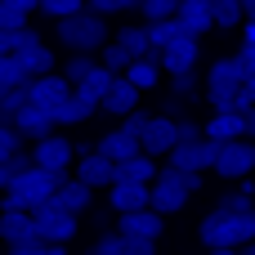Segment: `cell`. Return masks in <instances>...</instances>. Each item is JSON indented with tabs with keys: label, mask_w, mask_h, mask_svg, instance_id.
<instances>
[{
	"label": "cell",
	"mask_w": 255,
	"mask_h": 255,
	"mask_svg": "<svg viewBox=\"0 0 255 255\" xmlns=\"http://www.w3.org/2000/svg\"><path fill=\"white\" fill-rule=\"evenodd\" d=\"M188 27L179 22V13L175 18H157V22H148V36H152V45H170V40H179Z\"/></svg>",
	"instance_id": "cell-30"
},
{
	"label": "cell",
	"mask_w": 255,
	"mask_h": 255,
	"mask_svg": "<svg viewBox=\"0 0 255 255\" xmlns=\"http://www.w3.org/2000/svg\"><path fill=\"white\" fill-rule=\"evenodd\" d=\"M215 143H224V139H238V134H247V112L242 108H215V117L202 126Z\"/></svg>",
	"instance_id": "cell-19"
},
{
	"label": "cell",
	"mask_w": 255,
	"mask_h": 255,
	"mask_svg": "<svg viewBox=\"0 0 255 255\" xmlns=\"http://www.w3.org/2000/svg\"><path fill=\"white\" fill-rule=\"evenodd\" d=\"M85 4H90L94 13H103V18H108V13H121V0H85Z\"/></svg>",
	"instance_id": "cell-43"
},
{
	"label": "cell",
	"mask_w": 255,
	"mask_h": 255,
	"mask_svg": "<svg viewBox=\"0 0 255 255\" xmlns=\"http://www.w3.org/2000/svg\"><path fill=\"white\" fill-rule=\"evenodd\" d=\"M4 4H13V9H22V13H36V9H40V0H4Z\"/></svg>",
	"instance_id": "cell-45"
},
{
	"label": "cell",
	"mask_w": 255,
	"mask_h": 255,
	"mask_svg": "<svg viewBox=\"0 0 255 255\" xmlns=\"http://www.w3.org/2000/svg\"><path fill=\"white\" fill-rule=\"evenodd\" d=\"M117 229H121V233H134V238H161V229H166V215H161L157 206L121 211V215H117Z\"/></svg>",
	"instance_id": "cell-15"
},
{
	"label": "cell",
	"mask_w": 255,
	"mask_h": 255,
	"mask_svg": "<svg viewBox=\"0 0 255 255\" xmlns=\"http://www.w3.org/2000/svg\"><path fill=\"white\" fill-rule=\"evenodd\" d=\"M215 206H224V211H255V193H251V188L220 193V202H215Z\"/></svg>",
	"instance_id": "cell-34"
},
{
	"label": "cell",
	"mask_w": 255,
	"mask_h": 255,
	"mask_svg": "<svg viewBox=\"0 0 255 255\" xmlns=\"http://www.w3.org/2000/svg\"><path fill=\"white\" fill-rule=\"evenodd\" d=\"M139 143H143V152H152V157H166V152L179 143L175 117H148V126H143V134H139Z\"/></svg>",
	"instance_id": "cell-14"
},
{
	"label": "cell",
	"mask_w": 255,
	"mask_h": 255,
	"mask_svg": "<svg viewBox=\"0 0 255 255\" xmlns=\"http://www.w3.org/2000/svg\"><path fill=\"white\" fill-rule=\"evenodd\" d=\"M99 152H108L112 161H126V157H134V152H143V143H139V134H130L126 126H117V130H108L99 143H94Z\"/></svg>",
	"instance_id": "cell-21"
},
{
	"label": "cell",
	"mask_w": 255,
	"mask_h": 255,
	"mask_svg": "<svg viewBox=\"0 0 255 255\" xmlns=\"http://www.w3.org/2000/svg\"><path fill=\"white\" fill-rule=\"evenodd\" d=\"M18 63L27 67V76H45V72H54V49L45 40H31L18 49Z\"/></svg>",
	"instance_id": "cell-24"
},
{
	"label": "cell",
	"mask_w": 255,
	"mask_h": 255,
	"mask_svg": "<svg viewBox=\"0 0 255 255\" xmlns=\"http://www.w3.org/2000/svg\"><path fill=\"white\" fill-rule=\"evenodd\" d=\"M22 103H27V85H4L0 81V121H9Z\"/></svg>",
	"instance_id": "cell-31"
},
{
	"label": "cell",
	"mask_w": 255,
	"mask_h": 255,
	"mask_svg": "<svg viewBox=\"0 0 255 255\" xmlns=\"http://www.w3.org/2000/svg\"><path fill=\"white\" fill-rule=\"evenodd\" d=\"M13 152H22V130L13 121H0V161L13 157Z\"/></svg>",
	"instance_id": "cell-33"
},
{
	"label": "cell",
	"mask_w": 255,
	"mask_h": 255,
	"mask_svg": "<svg viewBox=\"0 0 255 255\" xmlns=\"http://www.w3.org/2000/svg\"><path fill=\"white\" fill-rule=\"evenodd\" d=\"M247 134L255 139V108H247Z\"/></svg>",
	"instance_id": "cell-47"
},
{
	"label": "cell",
	"mask_w": 255,
	"mask_h": 255,
	"mask_svg": "<svg viewBox=\"0 0 255 255\" xmlns=\"http://www.w3.org/2000/svg\"><path fill=\"white\" fill-rule=\"evenodd\" d=\"M49 202H54V206H63V211H72V215H85V211H90V202H94V188H90L85 179L67 175V179L58 184V193H54Z\"/></svg>",
	"instance_id": "cell-18"
},
{
	"label": "cell",
	"mask_w": 255,
	"mask_h": 255,
	"mask_svg": "<svg viewBox=\"0 0 255 255\" xmlns=\"http://www.w3.org/2000/svg\"><path fill=\"white\" fill-rule=\"evenodd\" d=\"M170 90H175V99H193L197 94V72H175L170 76Z\"/></svg>",
	"instance_id": "cell-38"
},
{
	"label": "cell",
	"mask_w": 255,
	"mask_h": 255,
	"mask_svg": "<svg viewBox=\"0 0 255 255\" xmlns=\"http://www.w3.org/2000/svg\"><path fill=\"white\" fill-rule=\"evenodd\" d=\"M94 251H99V255H126V238H121V229H117V233H103V238L94 242Z\"/></svg>",
	"instance_id": "cell-39"
},
{
	"label": "cell",
	"mask_w": 255,
	"mask_h": 255,
	"mask_svg": "<svg viewBox=\"0 0 255 255\" xmlns=\"http://www.w3.org/2000/svg\"><path fill=\"white\" fill-rule=\"evenodd\" d=\"M31 215H36V233L49 238V242H58V247H67V242L81 233V215H72V211H63V206H54V202H40Z\"/></svg>",
	"instance_id": "cell-8"
},
{
	"label": "cell",
	"mask_w": 255,
	"mask_h": 255,
	"mask_svg": "<svg viewBox=\"0 0 255 255\" xmlns=\"http://www.w3.org/2000/svg\"><path fill=\"white\" fill-rule=\"evenodd\" d=\"M130 9L139 13V9H143V0H121V13H130Z\"/></svg>",
	"instance_id": "cell-46"
},
{
	"label": "cell",
	"mask_w": 255,
	"mask_h": 255,
	"mask_svg": "<svg viewBox=\"0 0 255 255\" xmlns=\"http://www.w3.org/2000/svg\"><path fill=\"white\" fill-rule=\"evenodd\" d=\"M242 85H247L242 54H224V58L211 63V72H206V99H211V108H233V99H238Z\"/></svg>",
	"instance_id": "cell-5"
},
{
	"label": "cell",
	"mask_w": 255,
	"mask_h": 255,
	"mask_svg": "<svg viewBox=\"0 0 255 255\" xmlns=\"http://www.w3.org/2000/svg\"><path fill=\"white\" fill-rule=\"evenodd\" d=\"M197 238L211 251H238V247H247L255 238V211H224V206H215L197 224Z\"/></svg>",
	"instance_id": "cell-1"
},
{
	"label": "cell",
	"mask_w": 255,
	"mask_h": 255,
	"mask_svg": "<svg viewBox=\"0 0 255 255\" xmlns=\"http://www.w3.org/2000/svg\"><path fill=\"white\" fill-rule=\"evenodd\" d=\"M31 161H36V166H49V170H72V161H76V143L63 139L58 130H49L45 139H31Z\"/></svg>",
	"instance_id": "cell-9"
},
{
	"label": "cell",
	"mask_w": 255,
	"mask_h": 255,
	"mask_svg": "<svg viewBox=\"0 0 255 255\" xmlns=\"http://www.w3.org/2000/svg\"><path fill=\"white\" fill-rule=\"evenodd\" d=\"M94 67H99V58H94V54H85V49H72V58L63 63V76H67L72 85H81V81H85Z\"/></svg>",
	"instance_id": "cell-28"
},
{
	"label": "cell",
	"mask_w": 255,
	"mask_h": 255,
	"mask_svg": "<svg viewBox=\"0 0 255 255\" xmlns=\"http://www.w3.org/2000/svg\"><path fill=\"white\" fill-rule=\"evenodd\" d=\"M126 76H130L139 90H157V85H161V63H157L152 54H143V58H130Z\"/></svg>",
	"instance_id": "cell-25"
},
{
	"label": "cell",
	"mask_w": 255,
	"mask_h": 255,
	"mask_svg": "<svg viewBox=\"0 0 255 255\" xmlns=\"http://www.w3.org/2000/svg\"><path fill=\"white\" fill-rule=\"evenodd\" d=\"M99 63H103V67H112V72H126V67H130V54H126L117 40H108V45L99 49Z\"/></svg>",
	"instance_id": "cell-35"
},
{
	"label": "cell",
	"mask_w": 255,
	"mask_h": 255,
	"mask_svg": "<svg viewBox=\"0 0 255 255\" xmlns=\"http://www.w3.org/2000/svg\"><path fill=\"white\" fill-rule=\"evenodd\" d=\"M67 179V170H49V166H27L9 188H4V206H22V211H36L40 202H49L58 193V184Z\"/></svg>",
	"instance_id": "cell-2"
},
{
	"label": "cell",
	"mask_w": 255,
	"mask_h": 255,
	"mask_svg": "<svg viewBox=\"0 0 255 255\" xmlns=\"http://www.w3.org/2000/svg\"><path fill=\"white\" fill-rule=\"evenodd\" d=\"M175 130H179V139H197V134H206L197 121H175Z\"/></svg>",
	"instance_id": "cell-44"
},
{
	"label": "cell",
	"mask_w": 255,
	"mask_h": 255,
	"mask_svg": "<svg viewBox=\"0 0 255 255\" xmlns=\"http://www.w3.org/2000/svg\"><path fill=\"white\" fill-rule=\"evenodd\" d=\"M242 9H247V18H251V13H255V0H242Z\"/></svg>",
	"instance_id": "cell-48"
},
{
	"label": "cell",
	"mask_w": 255,
	"mask_h": 255,
	"mask_svg": "<svg viewBox=\"0 0 255 255\" xmlns=\"http://www.w3.org/2000/svg\"><path fill=\"white\" fill-rule=\"evenodd\" d=\"M58 45L99 54V49L108 45V22H103V13H94V9L85 4V9H76V13H67V18H58Z\"/></svg>",
	"instance_id": "cell-4"
},
{
	"label": "cell",
	"mask_w": 255,
	"mask_h": 255,
	"mask_svg": "<svg viewBox=\"0 0 255 255\" xmlns=\"http://www.w3.org/2000/svg\"><path fill=\"white\" fill-rule=\"evenodd\" d=\"M121 126H126L130 134H143V126H148V112H139V108H134V112H126V121H121Z\"/></svg>",
	"instance_id": "cell-42"
},
{
	"label": "cell",
	"mask_w": 255,
	"mask_h": 255,
	"mask_svg": "<svg viewBox=\"0 0 255 255\" xmlns=\"http://www.w3.org/2000/svg\"><path fill=\"white\" fill-rule=\"evenodd\" d=\"M99 112V99H90V94H81L76 85H72V94H67V103L54 112V121L58 126H81V121H90Z\"/></svg>",
	"instance_id": "cell-20"
},
{
	"label": "cell",
	"mask_w": 255,
	"mask_h": 255,
	"mask_svg": "<svg viewBox=\"0 0 255 255\" xmlns=\"http://www.w3.org/2000/svg\"><path fill=\"white\" fill-rule=\"evenodd\" d=\"M157 157L152 152H134V157H126V161H117V179H134V184H152L157 179Z\"/></svg>",
	"instance_id": "cell-23"
},
{
	"label": "cell",
	"mask_w": 255,
	"mask_h": 255,
	"mask_svg": "<svg viewBox=\"0 0 255 255\" xmlns=\"http://www.w3.org/2000/svg\"><path fill=\"white\" fill-rule=\"evenodd\" d=\"M76 179H85L90 188H112L117 184V161L108 157V152H99V148H85V152H76Z\"/></svg>",
	"instance_id": "cell-10"
},
{
	"label": "cell",
	"mask_w": 255,
	"mask_h": 255,
	"mask_svg": "<svg viewBox=\"0 0 255 255\" xmlns=\"http://www.w3.org/2000/svg\"><path fill=\"white\" fill-rule=\"evenodd\" d=\"M76 9H85V0H40V13L45 18H67V13H76Z\"/></svg>",
	"instance_id": "cell-37"
},
{
	"label": "cell",
	"mask_w": 255,
	"mask_h": 255,
	"mask_svg": "<svg viewBox=\"0 0 255 255\" xmlns=\"http://www.w3.org/2000/svg\"><path fill=\"white\" fill-rule=\"evenodd\" d=\"M215 175L220 179H247V175H255V139L251 134H238V139H224L220 143Z\"/></svg>",
	"instance_id": "cell-6"
},
{
	"label": "cell",
	"mask_w": 255,
	"mask_h": 255,
	"mask_svg": "<svg viewBox=\"0 0 255 255\" xmlns=\"http://www.w3.org/2000/svg\"><path fill=\"white\" fill-rule=\"evenodd\" d=\"M117 76H121V72H112V67H103V63H99V67H94V72H90V76H85V81H81V85H76V90H81V94H90V99H99V103H103V94H108V85H112V81H117Z\"/></svg>",
	"instance_id": "cell-27"
},
{
	"label": "cell",
	"mask_w": 255,
	"mask_h": 255,
	"mask_svg": "<svg viewBox=\"0 0 255 255\" xmlns=\"http://www.w3.org/2000/svg\"><path fill=\"white\" fill-rule=\"evenodd\" d=\"M143 22H157V18H175L179 13V0H143Z\"/></svg>",
	"instance_id": "cell-36"
},
{
	"label": "cell",
	"mask_w": 255,
	"mask_h": 255,
	"mask_svg": "<svg viewBox=\"0 0 255 255\" xmlns=\"http://www.w3.org/2000/svg\"><path fill=\"white\" fill-rule=\"evenodd\" d=\"M139 94H143V90H139V85L121 72V76L108 85V94H103L99 112H108V117H126V112H134V108H139Z\"/></svg>",
	"instance_id": "cell-13"
},
{
	"label": "cell",
	"mask_w": 255,
	"mask_h": 255,
	"mask_svg": "<svg viewBox=\"0 0 255 255\" xmlns=\"http://www.w3.org/2000/svg\"><path fill=\"white\" fill-rule=\"evenodd\" d=\"M215 152H220V143H215L211 134H197V139H179V143L166 152V161H170V166H184V170L206 175V170H215Z\"/></svg>",
	"instance_id": "cell-7"
},
{
	"label": "cell",
	"mask_w": 255,
	"mask_h": 255,
	"mask_svg": "<svg viewBox=\"0 0 255 255\" xmlns=\"http://www.w3.org/2000/svg\"><path fill=\"white\" fill-rule=\"evenodd\" d=\"M179 22L193 31V36H206L215 27V9L211 0H179Z\"/></svg>",
	"instance_id": "cell-22"
},
{
	"label": "cell",
	"mask_w": 255,
	"mask_h": 255,
	"mask_svg": "<svg viewBox=\"0 0 255 255\" xmlns=\"http://www.w3.org/2000/svg\"><path fill=\"white\" fill-rule=\"evenodd\" d=\"M202 188V175L197 170H184V166H161L157 170V179H152V206L161 211V215H175V211H184L188 206V197Z\"/></svg>",
	"instance_id": "cell-3"
},
{
	"label": "cell",
	"mask_w": 255,
	"mask_h": 255,
	"mask_svg": "<svg viewBox=\"0 0 255 255\" xmlns=\"http://www.w3.org/2000/svg\"><path fill=\"white\" fill-rule=\"evenodd\" d=\"M251 193H255V184H251Z\"/></svg>",
	"instance_id": "cell-49"
},
{
	"label": "cell",
	"mask_w": 255,
	"mask_h": 255,
	"mask_svg": "<svg viewBox=\"0 0 255 255\" xmlns=\"http://www.w3.org/2000/svg\"><path fill=\"white\" fill-rule=\"evenodd\" d=\"M0 81H4V85H27V81H31L27 67L18 63V54H0Z\"/></svg>",
	"instance_id": "cell-32"
},
{
	"label": "cell",
	"mask_w": 255,
	"mask_h": 255,
	"mask_svg": "<svg viewBox=\"0 0 255 255\" xmlns=\"http://www.w3.org/2000/svg\"><path fill=\"white\" fill-rule=\"evenodd\" d=\"M117 45H121V49H126L130 58H143V54L152 49V36H148V22H143V27H121V31H117Z\"/></svg>",
	"instance_id": "cell-26"
},
{
	"label": "cell",
	"mask_w": 255,
	"mask_h": 255,
	"mask_svg": "<svg viewBox=\"0 0 255 255\" xmlns=\"http://www.w3.org/2000/svg\"><path fill=\"white\" fill-rule=\"evenodd\" d=\"M67 94H72V81L63 72H45V76H31L27 81V99L40 103V108H49V112H58L67 103Z\"/></svg>",
	"instance_id": "cell-11"
},
{
	"label": "cell",
	"mask_w": 255,
	"mask_h": 255,
	"mask_svg": "<svg viewBox=\"0 0 255 255\" xmlns=\"http://www.w3.org/2000/svg\"><path fill=\"white\" fill-rule=\"evenodd\" d=\"M108 202H112V211H117V215H121V211H139V206H152V184L117 179V184L108 188Z\"/></svg>",
	"instance_id": "cell-17"
},
{
	"label": "cell",
	"mask_w": 255,
	"mask_h": 255,
	"mask_svg": "<svg viewBox=\"0 0 255 255\" xmlns=\"http://www.w3.org/2000/svg\"><path fill=\"white\" fill-rule=\"evenodd\" d=\"M197 40H202V36L184 31L179 40L161 45V72H166V76H175V72H193V67H197V58H202V45H197Z\"/></svg>",
	"instance_id": "cell-12"
},
{
	"label": "cell",
	"mask_w": 255,
	"mask_h": 255,
	"mask_svg": "<svg viewBox=\"0 0 255 255\" xmlns=\"http://www.w3.org/2000/svg\"><path fill=\"white\" fill-rule=\"evenodd\" d=\"M9 121L22 130V139H45V134L58 126V121H54V112H49V108H40V103H31V99H27V103L13 112Z\"/></svg>",
	"instance_id": "cell-16"
},
{
	"label": "cell",
	"mask_w": 255,
	"mask_h": 255,
	"mask_svg": "<svg viewBox=\"0 0 255 255\" xmlns=\"http://www.w3.org/2000/svg\"><path fill=\"white\" fill-rule=\"evenodd\" d=\"M126 238V255H152L157 251V238H134V233H121Z\"/></svg>",
	"instance_id": "cell-40"
},
{
	"label": "cell",
	"mask_w": 255,
	"mask_h": 255,
	"mask_svg": "<svg viewBox=\"0 0 255 255\" xmlns=\"http://www.w3.org/2000/svg\"><path fill=\"white\" fill-rule=\"evenodd\" d=\"M27 18L31 13H22V9H13V4L0 0V27H27Z\"/></svg>",
	"instance_id": "cell-41"
},
{
	"label": "cell",
	"mask_w": 255,
	"mask_h": 255,
	"mask_svg": "<svg viewBox=\"0 0 255 255\" xmlns=\"http://www.w3.org/2000/svg\"><path fill=\"white\" fill-rule=\"evenodd\" d=\"M211 9H215V27H242L247 22V9H242V0H211Z\"/></svg>",
	"instance_id": "cell-29"
}]
</instances>
